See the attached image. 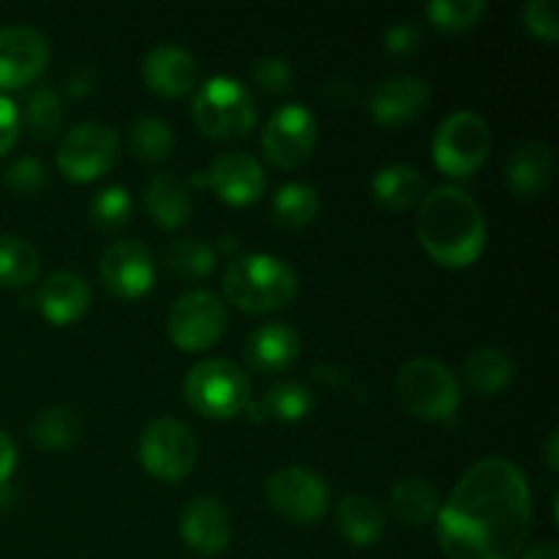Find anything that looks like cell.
Here are the masks:
<instances>
[{
  "label": "cell",
  "instance_id": "44",
  "mask_svg": "<svg viewBox=\"0 0 559 559\" xmlns=\"http://www.w3.org/2000/svg\"><path fill=\"white\" fill-rule=\"evenodd\" d=\"M546 462H549V467L557 473V469H559V462H557V429L551 431L549 440H546Z\"/></svg>",
  "mask_w": 559,
  "mask_h": 559
},
{
  "label": "cell",
  "instance_id": "33",
  "mask_svg": "<svg viewBox=\"0 0 559 559\" xmlns=\"http://www.w3.org/2000/svg\"><path fill=\"white\" fill-rule=\"evenodd\" d=\"M216 265V251L200 238L173 240L167 249V267L180 278H205Z\"/></svg>",
  "mask_w": 559,
  "mask_h": 559
},
{
  "label": "cell",
  "instance_id": "23",
  "mask_svg": "<svg viewBox=\"0 0 559 559\" xmlns=\"http://www.w3.org/2000/svg\"><path fill=\"white\" fill-rule=\"evenodd\" d=\"M371 194H374L377 205L388 207V211H409V207H418L426 197V178L420 169L409 167V164H391L374 175Z\"/></svg>",
  "mask_w": 559,
  "mask_h": 559
},
{
  "label": "cell",
  "instance_id": "22",
  "mask_svg": "<svg viewBox=\"0 0 559 559\" xmlns=\"http://www.w3.org/2000/svg\"><path fill=\"white\" fill-rule=\"evenodd\" d=\"M145 207L162 229H180L191 216V191L178 175L156 173L145 186Z\"/></svg>",
  "mask_w": 559,
  "mask_h": 559
},
{
  "label": "cell",
  "instance_id": "13",
  "mask_svg": "<svg viewBox=\"0 0 559 559\" xmlns=\"http://www.w3.org/2000/svg\"><path fill=\"white\" fill-rule=\"evenodd\" d=\"M98 276L115 298L136 300L156 284V260L142 240H115L102 254Z\"/></svg>",
  "mask_w": 559,
  "mask_h": 559
},
{
  "label": "cell",
  "instance_id": "1",
  "mask_svg": "<svg viewBox=\"0 0 559 559\" xmlns=\"http://www.w3.org/2000/svg\"><path fill=\"white\" fill-rule=\"evenodd\" d=\"M533 524L527 475L506 456L473 464L437 513L448 559H516Z\"/></svg>",
  "mask_w": 559,
  "mask_h": 559
},
{
  "label": "cell",
  "instance_id": "41",
  "mask_svg": "<svg viewBox=\"0 0 559 559\" xmlns=\"http://www.w3.org/2000/svg\"><path fill=\"white\" fill-rule=\"evenodd\" d=\"M14 467H16V445L11 442V437L0 429V486L9 484Z\"/></svg>",
  "mask_w": 559,
  "mask_h": 559
},
{
  "label": "cell",
  "instance_id": "18",
  "mask_svg": "<svg viewBox=\"0 0 559 559\" xmlns=\"http://www.w3.org/2000/svg\"><path fill=\"white\" fill-rule=\"evenodd\" d=\"M142 80L156 96L180 98L197 87L200 66L189 49L178 44H158L142 58Z\"/></svg>",
  "mask_w": 559,
  "mask_h": 559
},
{
  "label": "cell",
  "instance_id": "36",
  "mask_svg": "<svg viewBox=\"0 0 559 559\" xmlns=\"http://www.w3.org/2000/svg\"><path fill=\"white\" fill-rule=\"evenodd\" d=\"M47 167L38 158L20 156L9 164V169L3 175V183L14 194H36V191H41L47 186Z\"/></svg>",
  "mask_w": 559,
  "mask_h": 559
},
{
  "label": "cell",
  "instance_id": "6",
  "mask_svg": "<svg viewBox=\"0 0 559 559\" xmlns=\"http://www.w3.org/2000/svg\"><path fill=\"white\" fill-rule=\"evenodd\" d=\"M194 123L207 140L229 142L249 134L257 123V102L235 76H211L191 104Z\"/></svg>",
  "mask_w": 559,
  "mask_h": 559
},
{
  "label": "cell",
  "instance_id": "4",
  "mask_svg": "<svg viewBox=\"0 0 559 559\" xmlns=\"http://www.w3.org/2000/svg\"><path fill=\"white\" fill-rule=\"evenodd\" d=\"M396 393L413 418L429 424H448L462 404V382L451 366L437 358H415L404 364L396 377Z\"/></svg>",
  "mask_w": 559,
  "mask_h": 559
},
{
  "label": "cell",
  "instance_id": "37",
  "mask_svg": "<svg viewBox=\"0 0 559 559\" xmlns=\"http://www.w3.org/2000/svg\"><path fill=\"white\" fill-rule=\"evenodd\" d=\"M522 22L535 38H540L546 44H557L559 16L555 0H530V3H524Z\"/></svg>",
  "mask_w": 559,
  "mask_h": 559
},
{
  "label": "cell",
  "instance_id": "31",
  "mask_svg": "<svg viewBox=\"0 0 559 559\" xmlns=\"http://www.w3.org/2000/svg\"><path fill=\"white\" fill-rule=\"evenodd\" d=\"M63 98L52 91L49 85L36 87V91L27 93L25 109L20 112V120L25 123V129L31 131V136L47 142L55 140L63 126Z\"/></svg>",
  "mask_w": 559,
  "mask_h": 559
},
{
  "label": "cell",
  "instance_id": "27",
  "mask_svg": "<svg viewBox=\"0 0 559 559\" xmlns=\"http://www.w3.org/2000/svg\"><path fill=\"white\" fill-rule=\"evenodd\" d=\"M440 495L424 478H402L391 491V511L409 527H424L440 513Z\"/></svg>",
  "mask_w": 559,
  "mask_h": 559
},
{
  "label": "cell",
  "instance_id": "15",
  "mask_svg": "<svg viewBox=\"0 0 559 559\" xmlns=\"http://www.w3.org/2000/svg\"><path fill=\"white\" fill-rule=\"evenodd\" d=\"M49 44L36 27H0V91H16L44 74Z\"/></svg>",
  "mask_w": 559,
  "mask_h": 559
},
{
  "label": "cell",
  "instance_id": "39",
  "mask_svg": "<svg viewBox=\"0 0 559 559\" xmlns=\"http://www.w3.org/2000/svg\"><path fill=\"white\" fill-rule=\"evenodd\" d=\"M385 49L391 55H396V58H407V55H413L415 49L420 47V31L418 25H413V22H396V25H391L385 31Z\"/></svg>",
  "mask_w": 559,
  "mask_h": 559
},
{
  "label": "cell",
  "instance_id": "34",
  "mask_svg": "<svg viewBox=\"0 0 559 559\" xmlns=\"http://www.w3.org/2000/svg\"><path fill=\"white\" fill-rule=\"evenodd\" d=\"M134 213V202H131L129 189L123 186H107V189L98 191L91 200V207H87V216H91V224L96 229H104V233H112V229H120Z\"/></svg>",
  "mask_w": 559,
  "mask_h": 559
},
{
  "label": "cell",
  "instance_id": "14",
  "mask_svg": "<svg viewBox=\"0 0 559 559\" xmlns=\"http://www.w3.org/2000/svg\"><path fill=\"white\" fill-rule=\"evenodd\" d=\"M431 102L429 82L415 74H396L388 80L377 82L366 98L371 120L385 129H399L424 115V109Z\"/></svg>",
  "mask_w": 559,
  "mask_h": 559
},
{
  "label": "cell",
  "instance_id": "21",
  "mask_svg": "<svg viewBox=\"0 0 559 559\" xmlns=\"http://www.w3.org/2000/svg\"><path fill=\"white\" fill-rule=\"evenodd\" d=\"M300 355V336L287 322H267L246 338V364L262 374L289 369Z\"/></svg>",
  "mask_w": 559,
  "mask_h": 559
},
{
  "label": "cell",
  "instance_id": "8",
  "mask_svg": "<svg viewBox=\"0 0 559 559\" xmlns=\"http://www.w3.org/2000/svg\"><path fill=\"white\" fill-rule=\"evenodd\" d=\"M118 131L98 120L76 123L58 145V169L71 183H93L118 162Z\"/></svg>",
  "mask_w": 559,
  "mask_h": 559
},
{
  "label": "cell",
  "instance_id": "38",
  "mask_svg": "<svg viewBox=\"0 0 559 559\" xmlns=\"http://www.w3.org/2000/svg\"><path fill=\"white\" fill-rule=\"evenodd\" d=\"M251 76L265 93H287L295 80V71L284 58L267 55V58H260L251 66Z\"/></svg>",
  "mask_w": 559,
  "mask_h": 559
},
{
  "label": "cell",
  "instance_id": "3",
  "mask_svg": "<svg viewBox=\"0 0 559 559\" xmlns=\"http://www.w3.org/2000/svg\"><path fill=\"white\" fill-rule=\"evenodd\" d=\"M224 295L246 314H271L287 309L298 295V273L273 254L235 257L224 271Z\"/></svg>",
  "mask_w": 559,
  "mask_h": 559
},
{
  "label": "cell",
  "instance_id": "2",
  "mask_svg": "<svg viewBox=\"0 0 559 559\" xmlns=\"http://www.w3.org/2000/svg\"><path fill=\"white\" fill-rule=\"evenodd\" d=\"M415 229L426 254L451 271L475 265L486 249L484 211L459 186H437L426 191Z\"/></svg>",
  "mask_w": 559,
  "mask_h": 559
},
{
  "label": "cell",
  "instance_id": "11",
  "mask_svg": "<svg viewBox=\"0 0 559 559\" xmlns=\"http://www.w3.org/2000/svg\"><path fill=\"white\" fill-rule=\"evenodd\" d=\"M227 328V306L211 289H191L180 295L169 309L167 331L169 338L183 353L211 349Z\"/></svg>",
  "mask_w": 559,
  "mask_h": 559
},
{
  "label": "cell",
  "instance_id": "43",
  "mask_svg": "<svg viewBox=\"0 0 559 559\" xmlns=\"http://www.w3.org/2000/svg\"><path fill=\"white\" fill-rule=\"evenodd\" d=\"M522 559H559L557 546L551 540H544V544H535L524 551Z\"/></svg>",
  "mask_w": 559,
  "mask_h": 559
},
{
  "label": "cell",
  "instance_id": "10",
  "mask_svg": "<svg viewBox=\"0 0 559 559\" xmlns=\"http://www.w3.org/2000/svg\"><path fill=\"white\" fill-rule=\"evenodd\" d=\"M265 502L273 513L293 524L320 522L331 506L325 478L309 467H282L267 478Z\"/></svg>",
  "mask_w": 559,
  "mask_h": 559
},
{
  "label": "cell",
  "instance_id": "28",
  "mask_svg": "<svg viewBox=\"0 0 559 559\" xmlns=\"http://www.w3.org/2000/svg\"><path fill=\"white\" fill-rule=\"evenodd\" d=\"M27 435L41 451H69L82 440V418L71 407H47L33 418Z\"/></svg>",
  "mask_w": 559,
  "mask_h": 559
},
{
  "label": "cell",
  "instance_id": "30",
  "mask_svg": "<svg viewBox=\"0 0 559 559\" xmlns=\"http://www.w3.org/2000/svg\"><path fill=\"white\" fill-rule=\"evenodd\" d=\"M271 213L273 222L282 229H304L320 213V194L309 183H300V180L284 183L273 197Z\"/></svg>",
  "mask_w": 559,
  "mask_h": 559
},
{
  "label": "cell",
  "instance_id": "9",
  "mask_svg": "<svg viewBox=\"0 0 559 559\" xmlns=\"http://www.w3.org/2000/svg\"><path fill=\"white\" fill-rule=\"evenodd\" d=\"M197 437L183 420L156 418L140 437V464L153 478L178 484L197 464Z\"/></svg>",
  "mask_w": 559,
  "mask_h": 559
},
{
  "label": "cell",
  "instance_id": "24",
  "mask_svg": "<svg viewBox=\"0 0 559 559\" xmlns=\"http://www.w3.org/2000/svg\"><path fill=\"white\" fill-rule=\"evenodd\" d=\"M336 527L353 546H374L385 533V516L371 497L349 495L338 502Z\"/></svg>",
  "mask_w": 559,
  "mask_h": 559
},
{
  "label": "cell",
  "instance_id": "40",
  "mask_svg": "<svg viewBox=\"0 0 559 559\" xmlns=\"http://www.w3.org/2000/svg\"><path fill=\"white\" fill-rule=\"evenodd\" d=\"M22 120H20V109L16 104L11 102L9 96L0 93V158L14 147L16 136H20Z\"/></svg>",
  "mask_w": 559,
  "mask_h": 559
},
{
  "label": "cell",
  "instance_id": "5",
  "mask_svg": "<svg viewBox=\"0 0 559 559\" xmlns=\"http://www.w3.org/2000/svg\"><path fill=\"white\" fill-rule=\"evenodd\" d=\"M183 396L202 418L229 420L251 404V382L240 366L224 358H207L191 366L183 380Z\"/></svg>",
  "mask_w": 559,
  "mask_h": 559
},
{
  "label": "cell",
  "instance_id": "7",
  "mask_svg": "<svg viewBox=\"0 0 559 559\" xmlns=\"http://www.w3.org/2000/svg\"><path fill=\"white\" fill-rule=\"evenodd\" d=\"M491 153V129L478 112L462 109L448 115L435 131L431 156L448 178H469L486 164Z\"/></svg>",
  "mask_w": 559,
  "mask_h": 559
},
{
  "label": "cell",
  "instance_id": "26",
  "mask_svg": "<svg viewBox=\"0 0 559 559\" xmlns=\"http://www.w3.org/2000/svg\"><path fill=\"white\" fill-rule=\"evenodd\" d=\"M513 360L497 347H478L464 364V382L480 396H500L513 382Z\"/></svg>",
  "mask_w": 559,
  "mask_h": 559
},
{
  "label": "cell",
  "instance_id": "19",
  "mask_svg": "<svg viewBox=\"0 0 559 559\" xmlns=\"http://www.w3.org/2000/svg\"><path fill=\"white\" fill-rule=\"evenodd\" d=\"M93 304V293L82 276L71 271H58L44 278L36 293V306L41 317L52 325H71L82 320Z\"/></svg>",
  "mask_w": 559,
  "mask_h": 559
},
{
  "label": "cell",
  "instance_id": "17",
  "mask_svg": "<svg viewBox=\"0 0 559 559\" xmlns=\"http://www.w3.org/2000/svg\"><path fill=\"white\" fill-rule=\"evenodd\" d=\"M180 538L194 555L216 557L233 540V519L222 500L213 495H200L180 513Z\"/></svg>",
  "mask_w": 559,
  "mask_h": 559
},
{
  "label": "cell",
  "instance_id": "35",
  "mask_svg": "<svg viewBox=\"0 0 559 559\" xmlns=\"http://www.w3.org/2000/svg\"><path fill=\"white\" fill-rule=\"evenodd\" d=\"M486 14L484 0H437L426 5V16L442 33H464Z\"/></svg>",
  "mask_w": 559,
  "mask_h": 559
},
{
  "label": "cell",
  "instance_id": "45",
  "mask_svg": "<svg viewBox=\"0 0 559 559\" xmlns=\"http://www.w3.org/2000/svg\"><path fill=\"white\" fill-rule=\"evenodd\" d=\"M11 500V491H9V484L0 486V506H5V502Z\"/></svg>",
  "mask_w": 559,
  "mask_h": 559
},
{
  "label": "cell",
  "instance_id": "25",
  "mask_svg": "<svg viewBox=\"0 0 559 559\" xmlns=\"http://www.w3.org/2000/svg\"><path fill=\"white\" fill-rule=\"evenodd\" d=\"M314 409V393L304 382H278L273 385L260 402H251L246 407V413L251 415V420H265L276 418L284 424H295V420H304L306 415Z\"/></svg>",
  "mask_w": 559,
  "mask_h": 559
},
{
  "label": "cell",
  "instance_id": "29",
  "mask_svg": "<svg viewBox=\"0 0 559 559\" xmlns=\"http://www.w3.org/2000/svg\"><path fill=\"white\" fill-rule=\"evenodd\" d=\"M41 257L36 246L20 235H0V287L22 289L36 282Z\"/></svg>",
  "mask_w": 559,
  "mask_h": 559
},
{
  "label": "cell",
  "instance_id": "16",
  "mask_svg": "<svg viewBox=\"0 0 559 559\" xmlns=\"http://www.w3.org/2000/svg\"><path fill=\"white\" fill-rule=\"evenodd\" d=\"M205 186L216 191L224 205L246 207L265 194V169L243 151L222 153L205 173Z\"/></svg>",
  "mask_w": 559,
  "mask_h": 559
},
{
  "label": "cell",
  "instance_id": "12",
  "mask_svg": "<svg viewBox=\"0 0 559 559\" xmlns=\"http://www.w3.org/2000/svg\"><path fill=\"white\" fill-rule=\"evenodd\" d=\"M320 136L314 112L306 104H284L267 118L262 131L265 158L278 169H295L311 158Z\"/></svg>",
  "mask_w": 559,
  "mask_h": 559
},
{
  "label": "cell",
  "instance_id": "20",
  "mask_svg": "<svg viewBox=\"0 0 559 559\" xmlns=\"http://www.w3.org/2000/svg\"><path fill=\"white\" fill-rule=\"evenodd\" d=\"M506 180L508 189L524 200L540 197L555 180V151L540 140L519 142L508 158Z\"/></svg>",
  "mask_w": 559,
  "mask_h": 559
},
{
  "label": "cell",
  "instance_id": "42",
  "mask_svg": "<svg viewBox=\"0 0 559 559\" xmlns=\"http://www.w3.org/2000/svg\"><path fill=\"white\" fill-rule=\"evenodd\" d=\"M66 87H69L71 96H87V93L93 91V69H87V66H76Z\"/></svg>",
  "mask_w": 559,
  "mask_h": 559
},
{
  "label": "cell",
  "instance_id": "32",
  "mask_svg": "<svg viewBox=\"0 0 559 559\" xmlns=\"http://www.w3.org/2000/svg\"><path fill=\"white\" fill-rule=\"evenodd\" d=\"M129 147L140 162H147V164L167 162L169 153H173L175 147L173 129H169L164 120L151 118V115H142V118H136V123L131 126Z\"/></svg>",
  "mask_w": 559,
  "mask_h": 559
}]
</instances>
